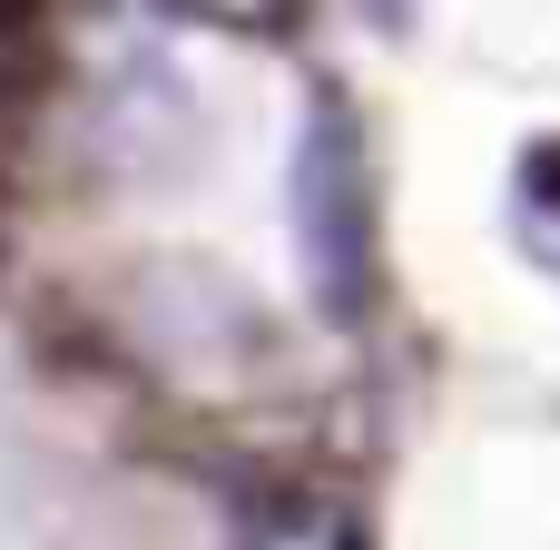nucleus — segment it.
I'll return each instance as SVG.
<instances>
[{
  "mask_svg": "<svg viewBox=\"0 0 560 550\" xmlns=\"http://www.w3.org/2000/svg\"><path fill=\"white\" fill-rule=\"evenodd\" d=\"M295 246H305V285L335 325L364 315L374 295V167L354 118L325 98L305 108V148H295Z\"/></svg>",
  "mask_w": 560,
  "mask_h": 550,
  "instance_id": "obj_1",
  "label": "nucleus"
},
{
  "mask_svg": "<svg viewBox=\"0 0 560 550\" xmlns=\"http://www.w3.org/2000/svg\"><path fill=\"white\" fill-rule=\"evenodd\" d=\"M236 550H374V541H364V522H354L345 502L285 492V502H256V512H246Z\"/></svg>",
  "mask_w": 560,
  "mask_h": 550,
  "instance_id": "obj_2",
  "label": "nucleus"
},
{
  "mask_svg": "<svg viewBox=\"0 0 560 550\" xmlns=\"http://www.w3.org/2000/svg\"><path fill=\"white\" fill-rule=\"evenodd\" d=\"M522 236L541 266H560V138L532 148V167H522Z\"/></svg>",
  "mask_w": 560,
  "mask_h": 550,
  "instance_id": "obj_3",
  "label": "nucleus"
}]
</instances>
